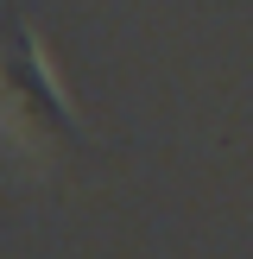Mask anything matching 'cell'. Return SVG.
I'll list each match as a JSON object with an SVG mask.
<instances>
[{
  "label": "cell",
  "mask_w": 253,
  "mask_h": 259,
  "mask_svg": "<svg viewBox=\"0 0 253 259\" xmlns=\"http://www.w3.org/2000/svg\"><path fill=\"white\" fill-rule=\"evenodd\" d=\"M0 139L25 158H57L76 146V114L25 19H13L0 32Z\"/></svg>",
  "instance_id": "cell-1"
}]
</instances>
